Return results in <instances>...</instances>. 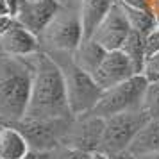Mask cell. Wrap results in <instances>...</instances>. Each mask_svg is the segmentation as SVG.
I'll return each mask as SVG.
<instances>
[{"instance_id":"6da1fadb","label":"cell","mask_w":159,"mask_h":159,"mask_svg":"<svg viewBox=\"0 0 159 159\" xmlns=\"http://www.w3.org/2000/svg\"><path fill=\"white\" fill-rule=\"evenodd\" d=\"M30 63L32 86L25 116L36 120H70L73 115L68 106L65 79L57 63L41 50L30 56Z\"/></svg>"},{"instance_id":"7a4b0ae2","label":"cell","mask_w":159,"mask_h":159,"mask_svg":"<svg viewBox=\"0 0 159 159\" xmlns=\"http://www.w3.org/2000/svg\"><path fill=\"white\" fill-rule=\"evenodd\" d=\"M32 63L29 57L0 54V122H20L29 106Z\"/></svg>"},{"instance_id":"3957f363","label":"cell","mask_w":159,"mask_h":159,"mask_svg":"<svg viewBox=\"0 0 159 159\" xmlns=\"http://www.w3.org/2000/svg\"><path fill=\"white\" fill-rule=\"evenodd\" d=\"M57 66L61 68L63 79H65L68 106L73 116H82L91 113L97 102L100 98L102 89L91 73L84 72L82 68L75 65L72 52H50L48 54Z\"/></svg>"},{"instance_id":"277c9868","label":"cell","mask_w":159,"mask_h":159,"mask_svg":"<svg viewBox=\"0 0 159 159\" xmlns=\"http://www.w3.org/2000/svg\"><path fill=\"white\" fill-rule=\"evenodd\" d=\"M38 38L41 52H73L84 39L79 9L59 6L56 15Z\"/></svg>"},{"instance_id":"5b68a950","label":"cell","mask_w":159,"mask_h":159,"mask_svg":"<svg viewBox=\"0 0 159 159\" xmlns=\"http://www.w3.org/2000/svg\"><path fill=\"white\" fill-rule=\"evenodd\" d=\"M147 82L148 80L141 73H136L130 79L123 80L113 88L104 89L97 106L91 111V115L106 120L109 116L120 115V113L141 109V100H143Z\"/></svg>"},{"instance_id":"8992f818","label":"cell","mask_w":159,"mask_h":159,"mask_svg":"<svg viewBox=\"0 0 159 159\" xmlns=\"http://www.w3.org/2000/svg\"><path fill=\"white\" fill-rule=\"evenodd\" d=\"M150 120V116L143 109L127 111L120 115L109 116L104 120V136H102L100 152H106L109 156L118 152L129 150V145L136 138L139 129Z\"/></svg>"},{"instance_id":"52a82bcc","label":"cell","mask_w":159,"mask_h":159,"mask_svg":"<svg viewBox=\"0 0 159 159\" xmlns=\"http://www.w3.org/2000/svg\"><path fill=\"white\" fill-rule=\"evenodd\" d=\"M73 118V116H72ZM70 118V120H72ZM70 120H36L23 116L20 122L13 123L23 132L34 154H47L56 147L63 145V136Z\"/></svg>"},{"instance_id":"ba28073f","label":"cell","mask_w":159,"mask_h":159,"mask_svg":"<svg viewBox=\"0 0 159 159\" xmlns=\"http://www.w3.org/2000/svg\"><path fill=\"white\" fill-rule=\"evenodd\" d=\"M102 136H104V118L88 113L82 116H73L70 120L63 136V145L82 150L86 154H93L100 150Z\"/></svg>"},{"instance_id":"9c48e42d","label":"cell","mask_w":159,"mask_h":159,"mask_svg":"<svg viewBox=\"0 0 159 159\" xmlns=\"http://www.w3.org/2000/svg\"><path fill=\"white\" fill-rule=\"evenodd\" d=\"M129 34H130L129 20L125 16L122 4L116 2L111 7V11L106 15V18L100 22V25L95 29L91 39L109 52V50H120Z\"/></svg>"},{"instance_id":"30bf717a","label":"cell","mask_w":159,"mask_h":159,"mask_svg":"<svg viewBox=\"0 0 159 159\" xmlns=\"http://www.w3.org/2000/svg\"><path fill=\"white\" fill-rule=\"evenodd\" d=\"M57 9L59 4L56 0H20L13 18L32 34L39 36Z\"/></svg>"},{"instance_id":"8fae6325","label":"cell","mask_w":159,"mask_h":159,"mask_svg":"<svg viewBox=\"0 0 159 159\" xmlns=\"http://www.w3.org/2000/svg\"><path fill=\"white\" fill-rule=\"evenodd\" d=\"M132 75H136V70L129 57L122 50H109L106 57L102 59L100 66L97 68V72L93 73V79L102 89H107L130 79Z\"/></svg>"},{"instance_id":"7c38bea8","label":"cell","mask_w":159,"mask_h":159,"mask_svg":"<svg viewBox=\"0 0 159 159\" xmlns=\"http://www.w3.org/2000/svg\"><path fill=\"white\" fill-rule=\"evenodd\" d=\"M36 52H39V38L13 18L11 25L0 36V54L15 57H29Z\"/></svg>"},{"instance_id":"4fadbf2b","label":"cell","mask_w":159,"mask_h":159,"mask_svg":"<svg viewBox=\"0 0 159 159\" xmlns=\"http://www.w3.org/2000/svg\"><path fill=\"white\" fill-rule=\"evenodd\" d=\"M30 147L23 132L13 123L0 122V159H27Z\"/></svg>"},{"instance_id":"5bb4252c","label":"cell","mask_w":159,"mask_h":159,"mask_svg":"<svg viewBox=\"0 0 159 159\" xmlns=\"http://www.w3.org/2000/svg\"><path fill=\"white\" fill-rule=\"evenodd\" d=\"M116 4V0H80L79 4V16L82 23L84 39L93 36L95 29L100 25V22L106 18L111 7Z\"/></svg>"},{"instance_id":"9a60e30c","label":"cell","mask_w":159,"mask_h":159,"mask_svg":"<svg viewBox=\"0 0 159 159\" xmlns=\"http://www.w3.org/2000/svg\"><path fill=\"white\" fill-rule=\"evenodd\" d=\"M106 54L107 50L106 48H102L100 45L93 41L91 38H86V39H82L79 43V47L72 52V57L75 61V65L82 68L84 72L91 73L93 75L97 72V68L100 66L102 59L106 57Z\"/></svg>"},{"instance_id":"2e32d148","label":"cell","mask_w":159,"mask_h":159,"mask_svg":"<svg viewBox=\"0 0 159 159\" xmlns=\"http://www.w3.org/2000/svg\"><path fill=\"white\" fill-rule=\"evenodd\" d=\"M129 152L134 156L159 152V118H150L139 129L136 138L129 145Z\"/></svg>"},{"instance_id":"e0dca14e","label":"cell","mask_w":159,"mask_h":159,"mask_svg":"<svg viewBox=\"0 0 159 159\" xmlns=\"http://www.w3.org/2000/svg\"><path fill=\"white\" fill-rule=\"evenodd\" d=\"M123 11H125V16L129 20L130 30H136L141 36H148L152 30L157 27V18L152 13L150 9H143V7H130V6H123Z\"/></svg>"},{"instance_id":"ac0fdd59","label":"cell","mask_w":159,"mask_h":159,"mask_svg":"<svg viewBox=\"0 0 159 159\" xmlns=\"http://www.w3.org/2000/svg\"><path fill=\"white\" fill-rule=\"evenodd\" d=\"M120 50L129 57V61L132 63L136 73H141L147 59V43H145V36H141L136 30H130V34L127 36L125 43L122 45Z\"/></svg>"},{"instance_id":"d6986e66","label":"cell","mask_w":159,"mask_h":159,"mask_svg":"<svg viewBox=\"0 0 159 159\" xmlns=\"http://www.w3.org/2000/svg\"><path fill=\"white\" fill-rule=\"evenodd\" d=\"M141 109L150 118H159V80L147 82L143 100H141Z\"/></svg>"},{"instance_id":"ffe728a7","label":"cell","mask_w":159,"mask_h":159,"mask_svg":"<svg viewBox=\"0 0 159 159\" xmlns=\"http://www.w3.org/2000/svg\"><path fill=\"white\" fill-rule=\"evenodd\" d=\"M45 159H88L89 154L82 150H77V148H72V147H66V145H59L54 150L43 154Z\"/></svg>"},{"instance_id":"44dd1931","label":"cell","mask_w":159,"mask_h":159,"mask_svg":"<svg viewBox=\"0 0 159 159\" xmlns=\"http://www.w3.org/2000/svg\"><path fill=\"white\" fill-rule=\"evenodd\" d=\"M141 75H143L148 82L159 80V52H154L150 56H147L143 70H141Z\"/></svg>"},{"instance_id":"7402d4cb","label":"cell","mask_w":159,"mask_h":159,"mask_svg":"<svg viewBox=\"0 0 159 159\" xmlns=\"http://www.w3.org/2000/svg\"><path fill=\"white\" fill-rule=\"evenodd\" d=\"M145 43H147V56H150L154 52H159V25L145 38Z\"/></svg>"},{"instance_id":"603a6c76","label":"cell","mask_w":159,"mask_h":159,"mask_svg":"<svg viewBox=\"0 0 159 159\" xmlns=\"http://www.w3.org/2000/svg\"><path fill=\"white\" fill-rule=\"evenodd\" d=\"M123 6H130V7H143L150 9V0H116Z\"/></svg>"},{"instance_id":"cb8c5ba5","label":"cell","mask_w":159,"mask_h":159,"mask_svg":"<svg viewBox=\"0 0 159 159\" xmlns=\"http://www.w3.org/2000/svg\"><path fill=\"white\" fill-rule=\"evenodd\" d=\"M11 22H13V16H0V36L6 32V29L11 25Z\"/></svg>"},{"instance_id":"d4e9b609","label":"cell","mask_w":159,"mask_h":159,"mask_svg":"<svg viewBox=\"0 0 159 159\" xmlns=\"http://www.w3.org/2000/svg\"><path fill=\"white\" fill-rule=\"evenodd\" d=\"M0 16H13L11 13V7L6 0H0Z\"/></svg>"},{"instance_id":"484cf974","label":"cell","mask_w":159,"mask_h":159,"mask_svg":"<svg viewBox=\"0 0 159 159\" xmlns=\"http://www.w3.org/2000/svg\"><path fill=\"white\" fill-rule=\"evenodd\" d=\"M111 159H136V156L130 154L129 150H123V152H118V154H113Z\"/></svg>"},{"instance_id":"4316f807","label":"cell","mask_w":159,"mask_h":159,"mask_svg":"<svg viewBox=\"0 0 159 159\" xmlns=\"http://www.w3.org/2000/svg\"><path fill=\"white\" fill-rule=\"evenodd\" d=\"M59 6H63V7H79L80 0H56Z\"/></svg>"},{"instance_id":"83f0119b","label":"cell","mask_w":159,"mask_h":159,"mask_svg":"<svg viewBox=\"0 0 159 159\" xmlns=\"http://www.w3.org/2000/svg\"><path fill=\"white\" fill-rule=\"evenodd\" d=\"M88 159H111V156L109 154H106V152H93V154H89V157Z\"/></svg>"},{"instance_id":"f1b7e54d","label":"cell","mask_w":159,"mask_h":159,"mask_svg":"<svg viewBox=\"0 0 159 159\" xmlns=\"http://www.w3.org/2000/svg\"><path fill=\"white\" fill-rule=\"evenodd\" d=\"M150 11L156 15V18L159 22V0H150Z\"/></svg>"},{"instance_id":"f546056e","label":"cell","mask_w":159,"mask_h":159,"mask_svg":"<svg viewBox=\"0 0 159 159\" xmlns=\"http://www.w3.org/2000/svg\"><path fill=\"white\" fill-rule=\"evenodd\" d=\"M136 159H159V152H156V154H139V156H136Z\"/></svg>"},{"instance_id":"4dcf8cb0","label":"cell","mask_w":159,"mask_h":159,"mask_svg":"<svg viewBox=\"0 0 159 159\" xmlns=\"http://www.w3.org/2000/svg\"><path fill=\"white\" fill-rule=\"evenodd\" d=\"M9 4V7H11V13H13V16H15V11H16V7H18V2L20 0H6Z\"/></svg>"},{"instance_id":"1f68e13d","label":"cell","mask_w":159,"mask_h":159,"mask_svg":"<svg viewBox=\"0 0 159 159\" xmlns=\"http://www.w3.org/2000/svg\"><path fill=\"white\" fill-rule=\"evenodd\" d=\"M27 159H45V156L43 154H34V152H30Z\"/></svg>"},{"instance_id":"d6a6232c","label":"cell","mask_w":159,"mask_h":159,"mask_svg":"<svg viewBox=\"0 0 159 159\" xmlns=\"http://www.w3.org/2000/svg\"><path fill=\"white\" fill-rule=\"evenodd\" d=\"M157 25H159V22H157Z\"/></svg>"}]
</instances>
